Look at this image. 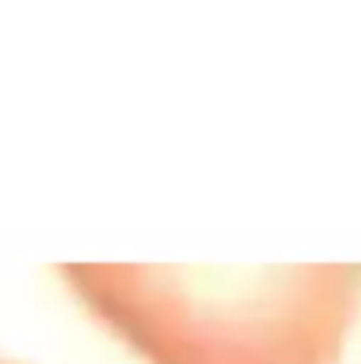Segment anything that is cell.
Masks as SVG:
<instances>
[{
  "label": "cell",
  "mask_w": 361,
  "mask_h": 364,
  "mask_svg": "<svg viewBox=\"0 0 361 364\" xmlns=\"http://www.w3.org/2000/svg\"><path fill=\"white\" fill-rule=\"evenodd\" d=\"M58 272L146 364H336L361 307V263Z\"/></svg>",
  "instance_id": "cell-1"
},
{
  "label": "cell",
  "mask_w": 361,
  "mask_h": 364,
  "mask_svg": "<svg viewBox=\"0 0 361 364\" xmlns=\"http://www.w3.org/2000/svg\"><path fill=\"white\" fill-rule=\"evenodd\" d=\"M0 364H16V361H6V358H0Z\"/></svg>",
  "instance_id": "cell-2"
}]
</instances>
